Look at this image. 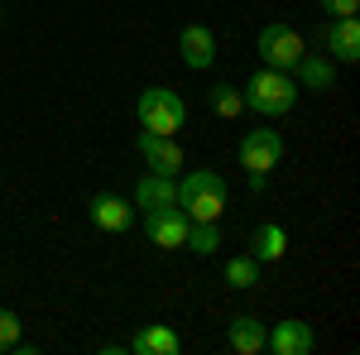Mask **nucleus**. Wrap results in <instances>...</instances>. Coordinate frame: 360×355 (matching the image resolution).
Listing matches in <instances>:
<instances>
[{"label":"nucleus","instance_id":"nucleus-1","mask_svg":"<svg viewBox=\"0 0 360 355\" xmlns=\"http://www.w3.org/2000/svg\"><path fill=\"white\" fill-rule=\"evenodd\" d=\"M226 202H231V188H226L221 173H212V168H197V173H188L178 183V207H183L188 221H221Z\"/></svg>","mask_w":360,"mask_h":355},{"label":"nucleus","instance_id":"nucleus-2","mask_svg":"<svg viewBox=\"0 0 360 355\" xmlns=\"http://www.w3.org/2000/svg\"><path fill=\"white\" fill-rule=\"evenodd\" d=\"M240 96H245V106L255 115H288L293 101H298V82H293V72H278V67H259V72H250V82L240 86Z\"/></svg>","mask_w":360,"mask_h":355},{"label":"nucleus","instance_id":"nucleus-3","mask_svg":"<svg viewBox=\"0 0 360 355\" xmlns=\"http://www.w3.org/2000/svg\"><path fill=\"white\" fill-rule=\"evenodd\" d=\"M236 154H240V168L250 173V188L264 192L269 173L283 164V135H278V130H245V139H240Z\"/></svg>","mask_w":360,"mask_h":355},{"label":"nucleus","instance_id":"nucleus-4","mask_svg":"<svg viewBox=\"0 0 360 355\" xmlns=\"http://www.w3.org/2000/svg\"><path fill=\"white\" fill-rule=\"evenodd\" d=\"M139 125L154 130V135L178 139V130L188 125V101L178 91H168V86H144L139 91Z\"/></svg>","mask_w":360,"mask_h":355},{"label":"nucleus","instance_id":"nucleus-5","mask_svg":"<svg viewBox=\"0 0 360 355\" xmlns=\"http://www.w3.org/2000/svg\"><path fill=\"white\" fill-rule=\"evenodd\" d=\"M307 53L303 34L293 25H264L259 29V58H264V67H278V72H293V63Z\"/></svg>","mask_w":360,"mask_h":355},{"label":"nucleus","instance_id":"nucleus-6","mask_svg":"<svg viewBox=\"0 0 360 355\" xmlns=\"http://www.w3.org/2000/svg\"><path fill=\"white\" fill-rule=\"evenodd\" d=\"M188 226L193 221L183 217V207H159V212H144V235L154 240L159 250H183L188 245Z\"/></svg>","mask_w":360,"mask_h":355},{"label":"nucleus","instance_id":"nucleus-7","mask_svg":"<svg viewBox=\"0 0 360 355\" xmlns=\"http://www.w3.org/2000/svg\"><path fill=\"white\" fill-rule=\"evenodd\" d=\"M86 217H91L96 231L125 235V231L135 226V202H130V197H115V192H96V197L86 202Z\"/></svg>","mask_w":360,"mask_h":355},{"label":"nucleus","instance_id":"nucleus-8","mask_svg":"<svg viewBox=\"0 0 360 355\" xmlns=\"http://www.w3.org/2000/svg\"><path fill=\"white\" fill-rule=\"evenodd\" d=\"M139 159L149 164V173H164V178H178L183 168V149L173 135H154V130H139Z\"/></svg>","mask_w":360,"mask_h":355},{"label":"nucleus","instance_id":"nucleus-9","mask_svg":"<svg viewBox=\"0 0 360 355\" xmlns=\"http://www.w3.org/2000/svg\"><path fill=\"white\" fill-rule=\"evenodd\" d=\"M322 44L332 63H360V20L356 15H341L332 25H322Z\"/></svg>","mask_w":360,"mask_h":355},{"label":"nucleus","instance_id":"nucleus-10","mask_svg":"<svg viewBox=\"0 0 360 355\" xmlns=\"http://www.w3.org/2000/svg\"><path fill=\"white\" fill-rule=\"evenodd\" d=\"M312 346H317V336H312V327L298 322V317L274 322V331L264 336V351H274V355H307Z\"/></svg>","mask_w":360,"mask_h":355},{"label":"nucleus","instance_id":"nucleus-11","mask_svg":"<svg viewBox=\"0 0 360 355\" xmlns=\"http://www.w3.org/2000/svg\"><path fill=\"white\" fill-rule=\"evenodd\" d=\"M178 53H183V63H188L193 72L212 67V63H217V34L207 25H188L178 34Z\"/></svg>","mask_w":360,"mask_h":355},{"label":"nucleus","instance_id":"nucleus-12","mask_svg":"<svg viewBox=\"0 0 360 355\" xmlns=\"http://www.w3.org/2000/svg\"><path fill=\"white\" fill-rule=\"evenodd\" d=\"M264 336H269V327H264L259 317H250V312H240V317L226 322V341H231L236 355H259L264 351Z\"/></svg>","mask_w":360,"mask_h":355},{"label":"nucleus","instance_id":"nucleus-13","mask_svg":"<svg viewBox=\"0 0 360 355\" xmlns=\"http://www.w3.org/2000/svg\"><path fill=\"white\" fill-rule=\"evenodd\" d=\"M130 202H135L139 212L173 207V202H178V183H173V178H164V173H144V178L135 183V197H130Z\"/></svg>","mask_w":360,"mask_h":355},{"label":"nucleus","instance_id":"nucleus-14","mask_svg":"<svg viewBox=\"0 0 360 355\" xmlns=\"http://www.w3.org/2000/svg\"><path fill=\"white\" fill-rule=\"evenodd\" d=\"M125 351H135V355H178V331L168 327V322H149V327H139L135 336H130Z\"/></svg>","mask_w":360,"mask_h":355},{"label":"nucleus","instance_id":"nucleus-15","mask_svg":"<svg viewBox=\"0 0 360 355\" xmlns=\"http://www.w3.org/2000/svg\"><path fill=\"white\" fill-rule=\"evenodd\" d=\"M293 72H298V82L307 91H332V82H336V63L327 53H303L293 63Z\"/></svg>","mask_w":360,"mask_h":355},{"label":"nucleus","instance_id":"nucleus-16","mask_svg":"<svg viewBox=\"0 0 360 355\" xmlns=\"http://www.w3.org/2000/svg\"><path fill=\"white\" fill-rule=\"evenodd\" d=\"M283 250H288V231H283L278 221H264V226L255 231V240H250V254H255L259 264H274V259H283Z\"/></svg>","mask_w":360,"mask_h":355},{"label":"nucleus","instance_id":"nucleus-17","mask_svg":"<svg viewBox=\"0 0 360 355\" xmlns=\"http://www.w3.org/2000/svg\"><path fill=\"white\" fill-rule=\"evenodd\" d=\"M207 106H212V115H221V120H240L245 115V96H240V86L217 82L207 91Z\"/></svg>","mask_w":360,"mask_h":355},{"label":"nucleus","instance_id":"nucleus-18","mask_svg":"<svg viewBox=\"0 0 360 355\" xmlns=\"http://www.w3.org/2000/svg\"><path fill=\"white\" fill-rule=\"evenodd\" d=\"M226 283L236 288V293H245L259 283V259L255 254H236V259H226Z\"/></svg>","mask_w":360,"mask_h":355},{"label":"nucleus","instance_id":"nucleus-19","mask_svg":"<svg viewBox=\"0 0 360 355\" xmlns=\"http://www.w3.org/2000/svg\"><path fill=\"white\" fill-rule=\"evenodd\" d=\"M183 250H193V254H217V250H221V226H217V221H193Z\"/></svg>","mask_w":360,"mask_h":355},{"label":"nucleus","instance_id":"nucleus-20","mask_svg":"<svg viewBox=\"0 0 360 355\" xmlns=\"http://www.w3.org/2000/svg\"><path fill=\"white\" fill-rule=\"evenodd\" d=\"M20 341H25V322H20V317H15L10 307H0V355L15 351Z\"/></svg>","mask_w":360,"mask_h":355},{"label":"nucleus","instance_id":"nucleus-21","mask_svg":"<svg viewBox=\"0 0 360 355\" xmlns=\"http://www.w3.org/2000/svg\"><path fill=\"white\" fill-rule=\"evenodd\" d=\"M322 10L341 20V15H360V0H322Z\"/></svg>","mask_w":360,"mask_h":355}]
</instances>
